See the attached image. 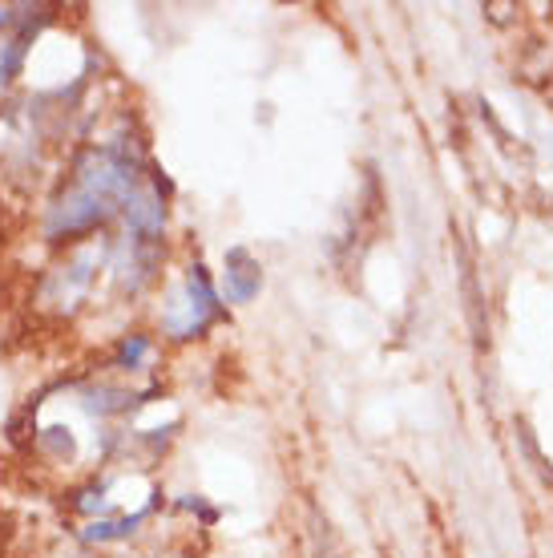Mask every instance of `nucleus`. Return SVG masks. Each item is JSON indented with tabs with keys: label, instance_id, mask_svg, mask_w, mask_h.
I'll return each mask as SVG.
<instances>
[{
	"label": "nucleus",
	"instance_id": "f257e3e1",
	"mask_svg": "<svg viewBox=\"0 0 553 558\" xmlns=\"http://www.w3.org/2000/svg\"><path fill=\"white\" fill-rule=\"evenodd\" d=\"M126 219H130V231L154 239L162 235V223H166V211H162V199L154 191H134L130 203H126Z\"/></svg>",
	"mask_w": 553,
	"mask_h": 558
},
{
	"label": "nucleus",
	"instance_id": "f03ea898",
	"mask_svg": "<svg viewBox=\"0 0 553 558\" xmlns=\"http://www.w3.org/2000/svg\"><path fill=\"white\" fill-rule=\"evenodd\" d=\"M227 279H231V296L235 300H251L259 292V267L243 247H235L227 255Z\"/></svg>",
	"mask_w": 553,
	"mask_h": 558
},
{
	"label": "nucleus",
	"instance_id": "7ed1b4c3",
	"mask_svg": "<svg viewBox=\"0 0 553 558\" xmlns=\"http://www.w3.org/2000/svg\"><path fill=\"white\" fill-rule=\"evenodd\" d=\"M21 61H25V37H17V41H9V45H0V85H9V81L17 77Z\"/></svg>",
	"mask_w": 553,
	"mask_h": 558
},
{
	"label": "nucleus",
	"instance_id": "20e7f679",
	"mask_svg": "<svg viewBox=\"0 0 553 558\" xmlns=\"http://www.w3.org/2000/svg\"><path fill=\"white\" fill-rule=\"evenodd\" d=\"M142 522V514L138 518H130V522H93L89 530H85V538H93V542H109V538H126L134 526Z\"/></svg>",
	"mask_w": 553,
	"mask_h": 558
},
{
	"label": "nucleus",
	"instance_id": "39448f33",
	"mask_svg": "<svg viewBox=\"0 0 553 558\" xmlns=\"http://www.w3.org/2000/svg\"><path fill=\"white\" fill-rule=\"evenodd\" d=\"M146 352H150V340H146V336H134V340H126V344H122V352H118V356H122V364L138 368V364L146 360Z\"/></svg>",
	"mask_w": 553,
	"mask_h": 558
}]
</instances>
